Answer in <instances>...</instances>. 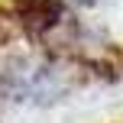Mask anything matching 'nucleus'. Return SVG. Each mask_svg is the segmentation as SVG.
Segmentation results:
<instances>
[{"label": "nucleus", "mask_w": 123, "mask_h": 123, "mask_svg": "<svg viewBox=\"0 0 123 123\" xmlns=\"http://www.w3.org/2000/svg\"><path fill=\"white\" fill-rule=\"evenodd\" d=\"M10 10L29 36H45L62 19V0H10Z\"/></svg>", "instance_id": "f257e3e1"}]
</instances>
